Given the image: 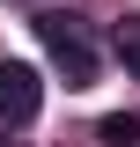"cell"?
<instances>
[{
	"mask_svg": "<svg viewBox=\"0 0 140 147\" xmlns=\"http://www.w3.org/2000/svg\"><path fill=\"white\" fill-rule=\"evenodd\" d=\"M37 37H44L52 66L67 74V88H88V81H96V44H88V30L74 15H37Z\"/></svg>",
	"mask_w": 140,
	"mask_h": 147,
	"instance_id": "obj_1",
	"label": "cell"
},
{
	"mask_svg": "<svg viewBox=\"0 0 140 147\" xmlns=\"http://www.w3.org/2000/svg\"><path fill=\"white\" fill-rule=\"evenodd\" d=\"M37 110H44V81H37V66L0 59V125H30Z\"/></svg>",
	"mask_w": 140,
	"mask_h": 147,
	"instance_id": "obj_2",
	"label": "cell"
},
{
	"mask_svg": "<svg viewBox=\"0 0 140 147\" xmlns=\"http://www.w3.org/2000/svg\"><path fill=\"white\" fill-rule=\"evenodd\" d=\"M96 132H103V147H140V118H133V110H111Z\"/></svg>",
	"mask_w": 140,
	"mask_h": 147,
	"instance_id": "obj_3",
	"label": "cell"
},
{
	"mask_svg": "<svg viewBox=\"0 0 140 147\" xmlns=\"http://www.w3.org/2000/svg\"><path fill=\"white\" fill-rule=\"evenodd\" d=\"M111 44H118V59H125V74L140 81V15H125L118 30H111Z\"/></svg>",
	"mask_w": 140,
	"mask_h": 147,
	"instance_id": "obj_4",
	"label": "cell"
}]
</instances>
